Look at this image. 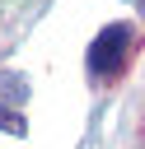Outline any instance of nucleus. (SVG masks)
<instances>
[{"label": "nucleus", "instance_id": "nucleus-1", "mask_svg": "<svg viewBox=\"0 0 145 149\" xmlns=\"http://www.w3.org/2000/svg\"><path fill=\"white\" fill-rule=\"evenodd\" d=\"M131 47V23H108L89 47V74H112Z\"/></svg>", "mask_w": 145, "mask_h": 149}, {"label": "nucleus", "instance_id": "nucleus-2", "mask_svg": "<svg viewBox=\"0 0 145 149\" xmlns=\"http://www.w3.org/2000/svg\"><path fill=\"white\" fill-rule=\"evenodd\" d=\"M0 130H9V135H23V116H5V107H0Z\"/></svg>", "mask_w": 145, "mask_h": 149}]
</instances>
